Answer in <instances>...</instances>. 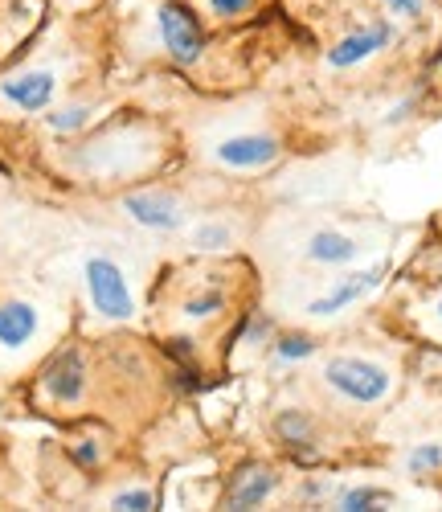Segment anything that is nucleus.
I'll return each mask as SVG.
<instances>
[{
	"mask_svg": "<svg viewBox=\"0 0 442 512\" xmlns=\"http://www.w3.org/2000/svg\"><path fill=\"white\" fill-rule=\"evenodd\" d=\"M41 336V312L29 300H5L0 304V349L21 353Z\"/></svg>",
	"mask_w": 442,
	"mask_h": 512,
	"instance_id": "obj_13",
	"label": "nucleus"
},
{
	"mask_svg": "<svg viewBox=\"0 0 442 512\" xmlns=\"http://www.w3.org/2000/svg\"><path fill=\"white\" fill-rule=\"evenodd\" d=\"M234 226L230 222H221V218H205L193 234H189V246L197 250V254H221V250H230L234 246Z\"/></svg>",
	"mask_w": 442,
	"mask_h": 512,
	"instance_id": "obj_16",
	"label": "nucleus"
},
{
	"mask_svg": "<svg viewBox=\"0 0 442 512\" xmlns=\"http://www.w3.org/2000/svg\"><path fill=\"white\" fill-rule=\"evenodd\" d=\"M271 340H275V320L267 312H250L234 332V345L246 349H271Z\"/></svg>",
	"mask_w": 442,
	"mask_h": 512,
	"instance_id": "obj_19",
	"label": "nucleus"
},
{
	"mask_svg": "<svg viewBox=\"0 0 442 512\" xmlns=\"http://www.w3.org/2000/svg\"><path fill=\"white\" fill-rule=\"evenodd\" d=\"M385 275H389V263H373V267H365V271H352V275L336 279L324 295H316V300L307 304L303 312L312 316V320H332V316L348 312L352 304H361L369 291H377V287L385 283Z\"/></svg>",
	"mask_w": 442,
	"mask_h": 512,
	"instance_id": "obj_8",
	"label": "nucleus"
},
{
	"mask_svg": "<svg viewBox=\"0 0 442 512\" xmlns=\"http://www.w3.org/2000/svg\"><path fill=\"white\" fill-rule=\"evenodd\" d=\"M320 381H324V390L344 402V406H357V410H373L381 402H389L393 386H397V377L385 361L377 357H361V353H336L324 361L320 369Z\"/></svg>",
	"mask_w": 442,
	"mask_h": 512,
	"instance_id": "obj_1",
	"label": "nucleus"
},
{
	"mask_svg": "<svg viewBox=\"0 0 442 512\" xmlns=\"http://www.w3.org/2000/svg\"><path fill=\"white\" fill-rule=\"evenodd\" d=\"M221 308H226V295H221L217 287H205V291L185 295V304H181V320L201 324V320H213Z\"/></svg>",
	"mask_w": 442,
	"mask_h": 512,
	"instance_id": "obj_20",
	"label": "nucleus"
},
{
	"mask_svg": "<svg viewBox=\"0 0 442 512\" xmlns=\"http://www.w3.org/2000/svg\"><path fill=\"white\" fill-rule=\"evenodd\" d=\"M303 259L316 263V267H348V263L361 259V238H352L344 230H332V226H320V230L307 234Z\"/></svg>",
	"mask_w": 442,
	"mask_h": 512,
	"instance_id": "obj_12",
	"label": "nucleus"
},
{
	"mask_svg": "<svg viewBox=\"0 0 442 512\" xmlns=\"http://www.w3.org/2000/svg\"><path fill=\"white\" fill-rule=\"evenodd\" d=\"M406 476L414 480H426V476H438L442 472V439H430V443H414L402 459Z\"/></svg>",
	"mask_w": 442,
	"mask_h": 512,
	"instance_id": "obj_18",
	"label": "nucleus"
},
{
	"mask_svg": "<svg viewBox=\"0 0 442 512\" xmlns=\"http://www.w3.org/2000/svg\"><path fill=\"white\" fill-rule=\"evenodd\" d=\"M70 455H74L78 467H86V472H99V467H103V443H95V439L70 443Z\"/></svg>",
	"mask_w": 442,
	"mask_h": 512,
	"instance_id": "obj_24",
	"label": "nucleus"
},
{
	"mask_svg": "<svg viewBox=\"0 0 442 512\" xmlns=\"http://www.w3.org/2000/svg\"><path fill=\"white\" fill-rule=\"evenodd\" d=\"M82 287L86 300H91V312L107 324H127L136 316V295H131L127 271L111 254H86L82 263Z\"/></svg>",
	"mask_w": 442,
	"mask_h": 512,
	"instance_id": "obj_2",
	"label": "nucleus"
},
{
	"mask_svg": "<svg viewBox=\"0 0 442 512\" xmlns=\"http://www.w3.org/2000/svg\"><path fill=\"white\" fill-rule=\"evenodd\" d=\"M397 496L381 484H352V488H340L336 492V508L340 512H377V508H389Z\"/></svg>",
	"mask_w": 442,
	"mask_h": 512,
	"instance_id": "obj_15",
	"label": "nucleus"
},
{
	"mask_svg": "<svg viewBox=\"0 0 442 512\" xmlns=\"http://www.w3.org/2000/svg\"><path fill=\"white\" fill-rule=\"evenodd\" d=\"M393 41H397V25L389 17H369L365 25L344 33L336 46L324 54V62H328V70H357V66L373 62L377 54H385Z\"/></svg>",
	"mask_w": 442,
	"mask_h": 512,
	"instance_id": "obj_6",
	"label": "nucleus"
},
{
	"mask_svg": "<svg viewBox=\"0 0 442 512\" xmlns=\"http://www.w3.org/2000/svg\"><path fill=\"white\" fill-rule=\"evenodd\" d=\"M316 353H320V340L312 332H303V328L275 332V340H271V365L275 369H291V365L316 357Z\"/></svg>",
	"mask_w": 442,
	"mask_h": 512,
	"instance_id": "obj_14",
	"label": "nucleus"
},
{
	"mask_svg": "<svg viewBox=\"0 0 442 512\" xmlns=\"http://www.w3.org/2000/svg\"><path fill=\"white\" fill-rule=\"evenodd\" d=\"M328 492H332V488H328L324 480H307V484L299 488V500H303V504H316V500H324Z\"/></svg>",
	"mask_w": 442,
	"mask_h": 512,
	"instance_id": "obj_27",
	"label": "nucleus"
},
{
	"mask_svg": "<svg viewBox=\"0 0 442 512\" xmlns=\"http://www.w3.org/2000/svg\"><path fill=\"white\" fill-rule=\"evenodd\" d=\"M119 213L148 234H176L189 222V205L172 189H131L119 197Z\"/></svg>",
	"mask_w": 442,
	"mask_h": 512,
	"instance_id": "obj_3",
	"label": "nucleus"
},
{
	"mask_svg": "<svg viewBox=\"0 0 442 512\" xmlns=\"http://www.w3.org/2000/svg\"><path fill=\"white\" fill-rule=\"evenodd\" d=\"M156 25H160L164 50H168V58H172L176 66H181V70L201 66V58H205V33H201L197 17H193L185 5H176V0H164V5L156 9Z\"/></svg>",
	"mask_w": 442,
	"mask_h": 512,
	"instance_id": "obj_5",
	"label": "nucleus"
},
{
	"mask_svg": "<svg viewBox=\"0 0 442 512\" xmlns=\"http://www.w3.org/2000/svg\"><path fill=\"white\" fill-rule=\"evenodd\" d=\"M86 386H91V365L78 345H66L50 357V365L41 369V390L54 406H78Z\"/></svg>",
	"mask_w": 442,
	"mask_h": 512,
	"instance_id": "obj_7",
	"label": "nucleus"
},
{
	"mask_svg": "<svg viewBox=\"0 0 442 512\" xmlns=\"http://www.w3.org/2000/svg\"><path fill=\"white\" fill-rule=\"evenodd\" d=\"M111 508H119V512H148V508H156V492L152 488H119L111 496Z\"/></svg>",
	"mask_w": 442,
	"mask_h": 512,
	"instance_id": "obj_22",
	"label": "nucleus"
},
{
	"mask_svg": "<svg viewBox=\"0 0 442 512\" xmlns=\"http://www.w3.org/2000/svg\"><path fill=\"white\" fill-rule=\"evenodd\" d=\"M262 0H205V13L217 21V25H234V21H246Z\"/></svg>",
	"mask_w": 442,
	"mask_h": 512,
	"instance_id": "obj_21",
	"label": "nucleus"
},
{
	"mask_svg": "<svg viewBox=\"0 0 442 512\" xmlns=\"http://www.w3.org/2000/svg\"><path fill=\"white\" fill-rule=\"evenodd\" d=\"M164 353L176 365H201V353H197V340L193 336H168L164 340Z\"/></svg>",
	"mask_w": 442,
	"mask_h": 512,
	"instance_id": "obj_23",
	"label": "nucleus"
},
{
	"mask_svg": "<svg viewBox=\"0 0 442 512\" xmlns=\"http://www.w3.org/2000/svg\"><path fill=\"white\" fill-rule=\"evenodd\" d=\"M389 17H402V21H422L426 17V0H381Z\"/></svg>",
	"mask_w": 442,
	"mask_h": 512,
	"instance_id": "obj_25",
	"label": "nucleus"
},
{
	"mask_svg": "<svg viewBox=\"0 0 442 512\" xmlns=\"http://www.w3.org/2000/svg\"><path fill=\"white\" fill-rule=\"evenodd\" d=\"M414 103H418V95H406L397 107H389V115H385V127H393V123H406L410 119V111H414Z\"/></svg>",
	"mask_w": 442,
	"mask_h": 512,
	"instance_id": "obj_26",
	"label": "nucleus"
},
{
	"mask_svg": "<svg viewBox=\"0 0 442 512\" xmlns=\"http://www.w3.org/2000/svg\"><path fill=\"white\" fill-rule=\"evenodd\" d=\"M271 431L279 439V447L295 459V463H320L324 447H320V426L312 418V410L303 406H279L271 418Z\"/></svg>",
	"mask_w": 442,
	"mask_h": 512,
	"instance_id": "obj_10",
	"label": "nucleus"
},
{
	"mask_svg": "<svg viewBox=\"0 0 442 512\" xmlns=\"http://www.w3.org/2000/svg\"><path fill=\"white\" fill-rule=\"evenodd\" d=\"M95 119V103H66V107H54L50 115H46V127L54 136H74V132H82L86 123Z\"/></svg>",
	"mask_w": 442,
	"mask_h": 512,
	"instance_id": "obj_17",
	"label": "nucleus"
},
{
	"mask_svg": "<svg viewBox=\"0 0 442 512\" xmlns=\"http://www.w3.org/2000/svg\"><path fill=\"white\" fill-rule=\"evenodd\" d=\"M54 91H58V74L54 70H21V74H9L0 82V99L13 103L17 111H46L54 103Z\"/></svg>",
	"mask_w": 442,
	"mask_h": 512,
	"instance_id": "obj_11",
	"label": "nucleus"
},
{
	"mask_svg": "<svg viewBox=\"0 0 442 512\" xmlns=\"http://www.w3.org/2000/svg\"><path fill=\"white\" fill-rule=\"evenodd\" d=\"M283 476L275 472L271 463L262 459H246L242 467H234V476L226 484V492H221V508L230 512H246V508H262L275 492H279Z\"/></svg>",
	"mask_w": 442,
	"mask_h": 512,
	"instance_id": "obj_9",
	"label": "nucleus"
},
{
	"mask_svg": "<svg viewBox=\"0 0 442 512\" xmlns=\"http://www.w3.org/2000/svg\"><path fill=\"white\" fill-rule=\"evenodd\" d=\"M209 160L226 173H267L283 160V140L271 132H234L209 148Z\"/></svg>",
	"mask_w": 442,
	"mask_h": 512,
	"instance_id": "obj_4",
	"label": "nucleus"
},
{
	"mask_svg": "<svg viewBox=\"0 0 442 512\" xmlns=\"http://www.w3.org/2000/svg\"><path fill=\"white\" fill-rule=\"evenodd\" d=\"M434 312H438V320H442V295H438V304H434Z\"/></svg>",
	"mask_w": 442,
	"mask_h": 512,
	"instance_id": "obj_28",
	"label": "nucleus"
}]
</instances>
